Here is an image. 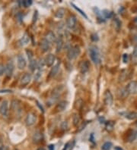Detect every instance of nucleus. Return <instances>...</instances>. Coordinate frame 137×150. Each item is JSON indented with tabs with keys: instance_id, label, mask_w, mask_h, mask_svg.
I'll use <instances>...</instances> for the list:
<instances>
[{
	"instance_id": "obj_28",
	"label": "nucleus",
	"mask_w": 137,
	"mask_h": 150,
	"mask_svg": "<svg viewBox=\"0 0 137 150\" xmlns=\"http://www.w3.org/2000/svg\"><path fill=\"white\" fill-rule=\"evenodd\" d=\"M114 123L113 121H108L106 124V129L108 131H111L114 129Z\"/></svg>"
},
{
	"instance_id": "obj_19",
	"label": "nucleus",
	"mask_w": 137,
	"mask_h": 150,
	"mask_svg": "<svg viewBox=\"0 0 137 150\" xmlns=\"http://www.w3.org/2000/svg\"><path fill=\"white\" fill-rule=\"evenodd\" d=\"M136 136H137V132L135 130H131L127 136V141L132 142L136 139Z\"/></svg>"
},
{
	"instance_id": "obj_36",
	"label": "nucleus",
	"mask_w": 137,
	"mask_h": 150,
	"mask_svg": "<svg viewBox=\"0 0 137 150\" xmlns=\"http://www.w3.org/2000/svg\"><path fill=\"white\" fill-rule=\"evenodd\" d=\"M123 61L124 63H127L128 62V55L127 54H124L123 56Z\"/></svg>"
},
{
	"instance_id": "obj_34",
	"label": "nucleus",
	"mask_w": 137,
	"mask_h": 150,
	"mask_svg": "<svg viewBox=\"0 0 137 150\" xmlns=\"http://www.w3.org/2000/svg\"><path fill=\"white\" fill-rule=\"evenodd\" d=\"M61 128L63 130H66L68 128V123L66 121H63L61 124Z\"/></svg>"
},
{
	"instance_id": "obj_32",
	"label": "nucleus",
	"mask_w": 137,
	"mask_h": 150,
	"mask_svg": "<svg viewBox=\"0 0 137 150\" xmlns=\"http://www.w3.org/2000/svg\"><path fill=\"white\" fill-rule=\"evenodd\" d=\"M26 53H27V55H28V59H29V61H31V60H32V59H33V57H34V54H33V53L31 51V50H26Z\"/></svg>"
},
{
	"instance_id": "obj_25",
	"label": "nucleus",
	"mask_w": 137,
	"mask_h": 150,
	"mask_svg": "<svg viewBox=\"0 0 137 150\" xmlns=\"http://www.w3.org/2000/svg\"><path fill=\"white\" fill-rule=\"evenodd\" d=\"M71 6H72V7H73V8H74V9H75L77 12H79V13H80V14H81V15L83 17H85L86 19H88V16L86 15V14L85 13V12H83L81 9H80L79 8H78V7H77L75 5H74V4H73V3H71Z\"/></svg>"
},
{
	"instance_id": "obj_29",
	"label": "nucleus",
	"mask_w": 137,
	"mask_h": 150,
	"mask_svg": "<svg viewBox=\"0 0 137 150\" xmlns=\"http://www.w3.org/2000/svg\"><path fill=\"white\" fill-rule=\"evenodd\" d=\"M21 3L22 4V6L25 8H28L29 6H31L32 5V1L31 0H24V1L21 2Z\"/></svg>"
},
{
	"instance_id": "obj_4",
	"label": "nucleus",
	"mask_w": 137,
	"mask_h": 150,
	"mask_svg": "<svg viewBox=\"0 0 137 150\" xmlns=\"http://www.w3.org/2000/svg\"><path fill=\"white\" fill-rule=\"evenodd\" d=\"M0 114H1L4 117H7L8 114H9V103L6 100H4V101L1 103L0 105Z\"/></svg>"
},
{
	"instance_id": "obj_31",
	"label": "nucleus",
	"mask_w": 137,
	"mask_h": 150,
	"mask_svg": "<svg viewBox=\"0 0 137 150\" xmlns=\"http://www.w3.org/2000/svg\"><path fill=\"white\" fill-rule=\"evenodd\" d=\"M73 144L74 142L72 143V142H69L68 143H66V145H65L63 150H72V147H73Z\"/></svg>"
},
{
	"instance_id": "obj_40",
	"label": "nucleus",
	"mask_w": 137,
	"mask_h": 150,
	"mask_svg": "<svg viewBox=\"0 0 137 150\" xmlns=\"http://www.w3.org/2000/svg\"><path fill=\"white\" fill-rule=\"evenodd\" d=\"M48 148H49V150H54V145H50Z\"/></svg>"
},
{
	"instance_id": "obj_30",
	"label": "nucleus",
	"mask_w": 137,
	"mask_h": 150,
	"mask_svg": "<svg viewBox=\"0 0 137 150\" xmlns=\"http://www.w3.org/2000/svg\"><path fill=\"white\" fill-rule=\"evenodd\" d=\"M44 65H45V62H44V60H43V59H40L39 60V62H37V68H38L39 70H40V69H42V68H43Z\"/></svg>"
},
{
	"instance_id": "obj_37",
	"label": "nucleus",
	"mask_w": 137,
	"mask_h": 150,
	"mask_svg": "<svg viewBox=\"0 0 137 150\" xmlns=\"http://www.w3.org/2000/svg\"><path fill=\"white\" fill-rule=\"evenodd\" d=\"M114 23H115V24H116V26H117V27H120V24H121V23L118 21V19H117V18H116V19H115Z\"/></svg>"
},
{
	"instance_id": "obj_42",
	"label": "nucleus",
	"mask_w": 137,
	"mask_h": 150,
	"mask_svg": "<svg viewBox=\"0 0 137 150\" xmlns=\"http://www.w3.org/2000/svg\"><path fill=\"white\" fill-rule=\"evenodd\" d=\"M115 149H116V150H123V149H122L121 148H120V147H116Z\"/></svg>"
},
{
	"instance_id": "obj_41",
	"label": "nucleus",
	"mask_w": 137,
	"mask_h": 150,
	"mask_svg": "<svg viewBox=\"0 0 137 150\" xmlns=\"http://www.w3.org/2000/svg\"><path fill=\"white\" fill-rule=\"evenodd\" d=\"M37 150H45V148H43V147H40V148H38Z\"/></svg>"
},
{
	"instance_id": "obj_15",
	"label": "nucleus",
	"mask_w": 137,
	"mask_h": 150,
	"mask_svg": "<svg viewBox=\"0 0 137 150\" xmlns=\"http://www.w3.org/2000/svg\"><path fill=\"white\" fill-rule=\"evenodd\" d=\"M79 68H80V71L82 74H85L89 70V63H88V62H87V61L81 62V64H80Z\"/></svg>"
},
{
	"instance_id": "obj_24",
	"label": "nucleus",
	"mask_w": 137,
	"mask_h": 150,
	"mask_svg": "<svg viewBox=\"0 0 137 150\" xmlns=\"http://www.w3.org/2000/svg\"><path fill=\"white\" fill-rule=\"evenodd\" d=\"M80 121H81V118H80L79 115H78V114H77V113L74 114L73 118H72L73 125H74V126H78V124L80 123Z\"/></svg>"
},
{
	"instance_id": "obj_26",
	"label": "nucleus",
	"mask_w": 137,
	"mask_h": 150,
	"mask_svg": "<svg viewBox=\"0 0 137 150\" xmlns=\"http://www.w3.org/2000/svg\"><path fill=\"white\" fill-rule=\"evenodd\" d=\"M112 147V143L111 142H106L105 143L103 144L101 149L102 150H110Z\"/></svg>"
},
{
	"instance_id": "obj_2",
	"label": "nucleus",
	"mask_w": 137,
	"mask_h": 150,
	"mask_svg": "<svg viewBox=\"0 0 137 150\" xmlns=\"http://www.w3.org/2000/svg\"><path fill=\"white\" fill-rule=\"evenodd\" d=\"M81 52L80 47L78 45H75V46H71L67 51V58L69 60H73L75 59H76Z\"/></svg>"
},
{
	"instance_id": "obj_18",
	"label": "nucleus",
	"mask_w": 137,
	"mask_h": 150,
	"mask_svg": "<svg viewBox=\"0 0 137 150\" xmlns=\"http://www.w3.org/2000/svg\"><path fill=\"white\" fill-rule=\"evenodd\" d=\"M59 68H60V63H57L56 65H54V66L51 68V70H50V74H49V76H50V77H55V76L57 75V74L58 73Z\"/></svg>"
},
{
	"instance_id": "obj_11",
	"label": "nucleus",
	"mask_w": 137,
	"mask_h": 150,
	"mask_svg": "<svg viewBox=\"0 0 137 150\" xmlns=\"http://www.w3.org/2000/svg\"><path fill=\"white\" fill-rule=\"evenodd\" d=\"M40 48L43 53H47L48 52L50 48V43L46 40L44 38L40 41Z\"/></svg>"
},
{
	"instance_id": "obj_10",
	"label": "nucleus",
	"mask_w": 137,
	"mask_h": 150,
	"mask_svg": "<svg viewBox=\"0 0 137 150\" xmlns=\"http://www.w3.org/2000/svg\"><path fill=\"white\" fill-rule=\"evenodd\" d=\"M17 64H18V68L20 70H23L26 67V60L21 55H18L17 57Z\"/></svg>"
},
{
	"instance_id": "obj_43",
	"label": "nucleus",
	"mask_w": 137,
	"mask_h": 150,
	"mask_svg": "<svg viewBox=\"0 0 137 150\" xmlns=\"http://www.w3.org/2000/svg\"><path fill=\"white\" fill-rule=\"evenodd\" d=\"M134 21H135V24H137V18H135V20H134Z\"/></svg>"
},
{
	"instance_id": "obj_3",
	"label": "nucleus",
	"mask_w": 137,
	"mask_h": 150,
	"mask_svg": "<svg viewBox=\"0 0 137 150\" xmlns=\"http://www.w3.org/2000/svg\"><path fill=\"white\" fill-rule=\"evenodd\" d=\"M14 65L12 62H8L5 66V74L7 77H11L14 72Z\"/></svg>"
},
{
	"instance_id": "obj_12",
	"label": "nucleus",
	"mask_w": 137,
	"mask_h": 150,
	"mask_svg": "<svg viewBox=\"0 0 137 150\" xmlns=\"http://www.w3.org/2000/svg\"><path fill=\"white\" fill-rule=\"evenodd\" d=\"M43 139V135L41 132L40 131H37L34 133L33 136H32V140L35 143H38L40 142Z\"/></svg>"
},
{
	"instance_id": "obj_5",
	"label": "nucleus",
	"mask_w": 137,
	"mask_h": 150,
	"mask_svg": "<svg viewBox=\"0 0 137 150\" xmlns=\"http://www.w3.org/2000/svg\"><path fill=\"white\" fill-rule=\"evenodd\" d=\"M36 119H37V117H36V115L34 113H32V112H30L28 114L27 117H26V119H25V123L28 126H32L35 124L36 122Z\"/></svg>"
},
{
	"instance_id": "obj_16",
	"label": "nucleus",
	"mask_w": 137,
	"mask_h": 150,
	"mask_svg": "<svg viewBox=\"0 0 137 150\" xmlns=\"http://www.w3.org/2000/svg\"><path fill=\"white\" fill-rule=\"evenodd\" d=\"M68 103L66 101H61L60 102L57 106H56V110H57L58 112H63L66 109V106H67Z\"/></svg>"
},
{
	"instance_id": "obj_33",
	"label": "nucleus",
	"mask_w": 137,
	"mask_h": 150,
	"mask_svg": "<svg viewBox=\"0 0 137 150\" xmlns=\"http://www.w3.org/2000/svg\"><path fill=\"white\" fill-rule=\"evenodd\" d=\"M5 73V66L3 64H0V76H3Z\"/></svg>"
},
{
	"instance_id": "obj_23",
	"label": "nucleus",
	"mask_w": 137,
	"mask_h": 150,
	"mask_svg": "<svg viewBox=\"0 0 137 150\" xmlns=\"http://www.w3.org/2000/svg\"><path fill=\"white\" fill-rule=\"evenodd\" d=\"M29 68L32 71H34L37 68V62L34 59L29 61Z\"/></svg>"
},
{
	"instance_id": "obj_45",
	"label": "nucleus",
	"mask_w": 137,
	"mask_h": 150,
	"mask_svg": "<svg viewBox=\"0 0 137 150\" xmlns=\"http://www.w3.org/2000/svg\"><path fill=\"white\" fill-rule=\"evenodd\" d=\"M15 150H17V149H15Z\"/></svg>"
},
{
	"instance_id": "obj_6",
	"label": "nucleus",
	"mask_w": 137,
	"mask_h": 150,
	"mask_svg": "<svg viewBox=\"0 0 137 150\" xmlns=\"http://www.w3.org/2000/svg\"><path fill=\"white\" fill-rule=\"evenodd\" d=\"M76 24H77L76 17L74 15H70L66 20V26L69 29H74L76 26Z\"/></svg>"
},
{
	"instance_id": "obj_39",
	"label": "nucleus",
	"mask_w": 137,
	"mask_h": 150,
	"mask_svg": "<svg viewBox=\"0 0 137 150\" xmlns=\"http://www.w3.org/2000/svg\"><path fill=\"white\" fill-rule=\"evenodd\" d=\"M133 56L135 57H137V45L134 47V50H133Z\"/></svg>"
},
{
	"instance_id": "obj_21",
	"label": "nucleus",
	"mask_w": 137,
	"mask_h": 150,
	"mask_svg": "<svg viewBox=\"0 0 137 150\" xmlns=\"http://www.w3.org/2000/svg\"><path fill=\"white\" fill-rule=\"evenodd\" d=\"M28 42H29V36L27 33H25L19 40V43L21 45H25L28 43Z\"/></svg>"
},
{
	"instance_id": "obj_9",
	"label": "nucleus",
	"mask_w": 137,
	"mask_h": 150,
	"mask_svg": "<svg viewBox=\"0 0 137 150\" xmlns=\"http://www.w3.org/2000/svg\"><path fill=\"white\" fill-rule=\"evenodd\" d=\"M56 61V56L53 54H49L47 55V56L45 58L44 62H45V65L47 67H51L53 66V65L54 64Z\"/></svg>"
},
{
	"instance_id": "obj_7",
	"label": "nucleus",
	"mask_w": 137,
	"mask_h": 150,
	"mask_svg": "<svg viewBox=\"0 0 137 150\" xmlns=\"http://www.w3.org/2000/svg\"><path fill=\"white\" fill-rule=\"evenodd\" d=\"M104 102L106 106H111L113 103V95L110 90H107L104 94Z\"/></svg>"
},
{
	"instance_id": "obj_44",
	"label": "nucleus",
	"mask_w": 137,
	"mask_h": 150,
	"mask_svg": "<svg viewBox=\"0 0 137 150\" xmlns=\"http://www.w3.org/2000/svg\"><path fill=\"white\" fill-rule=\"evenodd\" d=\"M135 125H136V127H137V121H136V122H135Z\"/></svg>"
},
{
	"instance_id": "obj_1",
	"label": "nucleus",
	"mask_w": 137,
	"mask_h": 150,
	"mask_svg": "<svg viewBox=\"0 0 137 150\" xmlns=\"http://www.w3.org/2000/svg\"><path fill=\"white\" fill-rule=\"evenodd\" d=\"M89 56L91 62H93L94 64L98 65L101 62L100 53L98 48L96 46H91L89 48Z\"/></svg>"
},
{
	"instance_id": "obj_22",
	"label": "nucleus",
	"mask_w": 137,
	"mask_h": 150,
	"mask_svg": "<svg viewBox=\"0 0 137 150\" xmlns=\"http://www.w3.org/2000/svg\"><path fill=\"white\" fill-rule=\"evenodd\" d=\"M11 106L13 111H18L20 109V103L18 100H12Z\"/></svg>"
},
{
	"instance_id": "obj_8",
	"label": "nucleus",
	"mask_w": 137,
	"mask_h": 150,
	"mask_svg": "<svg viewBox=\"0 0 137 150\" xmlns=\"http://www.w3.org/2000/svg\"><path fill=\"white\" fill-rule=\"evenodd\" d=\"M129 94H135L137 92V82L131 81L126 87Z\"/></svg>"
},
{
	"instance_id": "obj_38",
	"label": "nucleus",
	"mask_w": 137,
	"mask_h": 150,
	"mask_svg": "<svg viewBox=\"0 0 137 150\" xmlns=\"http://www.w3.org/2000/svg\"><path fill=\"white\" fill-rule=\"evenodd\" d=\"M0 150H9V148L7 145H2L0 146Z\"/></svg>"
},
{
	"instance_id": "obj_27",
	"label": "nucleus",
	"mask_w": 137,
	"mask_h": 150,
	"mask_svg": "<svg viewBox=\"0 0 137 150\" xmlns=\"http://www.w3.org/2000/svg\"><path fill=\"white\" fill-rule=\"evenodd\" d=\"M126 118L129 119V120H134L135 118H137V113L135 112H131V113H129L128 115H126Z\"/></svg>"
},
{
	"instance_id": "obj_35",
	"label": "nucleus",
	"mask_w": 137,
	"mask_h": 150,
	"mask_svg": "<svg viewBox=\"0 0 137 150\" xmlns=\"http://www.w3.org/2000/svg\"><path fill=\"white\" fill-rule=\"evenodd\" d=\"M82 104H83V102H82V100H81V99L78 100V102L76 103V108L80 109V108L82 106Z\"/></svg>"
},
{
	"instance_id": "obj_17",
	"label": "nucleus",
	"mask_w": 137,
	"mask_h": 150,
	"mask_svg": "<svg viewBox=\"0 0 137 150\" xmlns=\"http://www.w3.org/2000/svg\"><path fill=\"white\" fill-rule=\"evenodd\" d=\"M56 48H57V52L59 53L61 51V49L63 48V38L61 36L58 37L56 40Z\"/></svg>"
},
{
	"instance_id": "obj_13",
	"label": "nucleus",
	"mask_w": 137,
	"mask_h": 150,
	"mask_svg": "<svg viewBox=\"0 0 137 150\" xmlns=\"http://www.w3.org/2000/svg\"><path fill=\"white\" fill-rule=\"evenodd\" d=\"M44 39H45L46 40H47L50 43V42H56V40H57L56 35H55L54 33L52 32V31H49V32H47V33H46V34H45V36H44Z\"/></svg>"
},
{
	"instance_id": "obj_20",
	"label": "nucleus",
	"mask_w": 137,
	"mask_h": 150,
	"mask_svg": "<svg viewBox=\"0 0 137 150\" xmlns=\"http://www.w3.org/2000/svg\"><path fill=\"white\" fill-rule=\"evenodd\" d=\"M65 12H66V10L63 8H60L57 10V12L55 13V16L57 18H63Z\"/></svg>"
},
{
	"instance_id": "obj_14",
	"label": "nucleus",
	"mask_w": 137,
	"mask_h": 150,
	"mask_svg": "<svg viewBox=\"0 0 137 150\" xmlns=\"http://www.w3.org/2000/svg\"><path fill=\"white\" fill-rule=\"evenodd\" d=\"M31 80V75L28 73H26L25 74H24L21 79V83L22 86H27Z\"/></svg>"
}]
</instances>
